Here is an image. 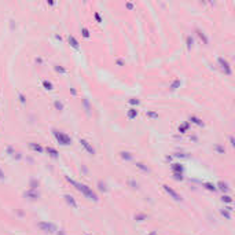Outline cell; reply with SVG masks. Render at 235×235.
Returning <instances> with one entry per match:
<instances>
[{
    "mask_svg": "<svg viewBox=\"0 0 235 235\" xmlns=\"http://www.w3.org/2000/svg\"><path fill=\"white\" fill-rule=\"evenodd\" d=\"M166 191H168V192H169V194H171V195H172V197H173L175 200H180V198H179V195H178V194H176V192H175V191H172V190H171V189H168V187H166Z\"/></svg>",
    "mask_w": 235,
    "mask_h": 235,
    "instance_id": "obj_2",
    "label": "cell"
},
{
    "mask_svg": "<svg viewBox=\"0 0 235 235\" xmlns=\"http://www.w3.org/2000/svg\"><path fill=\"white\" fill-rule=\"evenodd\" d=\"M0 178H3V175H1V172H0Z\"/></svg>",
    "mask_w": 235,
    "mask_h": 235,
    "instance_id": "obj_3",
    "label": "cell"
},
{
    "mask_svg": "<svg viewBox=\"0 0 235 235\" xmlns=\"http://www.w3.org/2000/svg\"><path fill=\"white\" fill-rule=\"evenodd\" d=\"M39 227L41 228V230H44V231H47V232H54L55 230H57L55 225L51 224V223H40Z\"/></svg>",
    "mask_w": 235,
    "mask_h": 235,
    "instance_id": "obj_1",
    "label": "cell"
}]
</instances>
